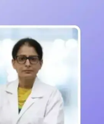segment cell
Masks as SVG:
<instances>
[{
	"label": "cell",
	"mask_w": 104,
	"mask_h": 124,
	"mask_svg": "<svg viewBox=\"0 0 104 124\" xmlns=\"http://www.w3.org/2000/svg\"><path fill=\"white\" fill-rule=\"evenodd\" d=\"M43 49L34 39H21L12 51L13 64L19 74L20 83L31 88L43 65Z\"/></svg>",
	"instance_id": "obj_1"
}]
</instances>
